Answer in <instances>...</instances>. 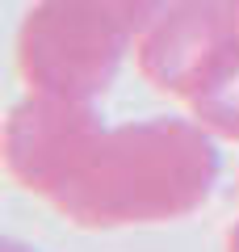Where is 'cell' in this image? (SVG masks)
<instances>
[{"label": "cell", "instance_id": "6da1fadb", "mask_svg": "<svg viewBox=\"0 0 239 252\" xmlns=\"http://www.w3.org/2000/svg\"><path fill=\"white\" fill-rule=\"evenodd\" d=\"M222 177L218 139L189 118L155 114L105 126L51 206L84 231L180 223L210 202Z\"/></svg>", "mask_w": 239, "mask_h": 252}, {"label": "cell", "instance_id": "7a4b0ae2", "mask_svg": "<svg viewBox=\"0 0 239 252\" xmlns=\"http://www.w3.org/2000/svg\"><path fill=\"white\" fill-rule=\"evenodd\" d=\"M164 0H34L17 30L30 93L101 101Z\"/></svg>", "mask_w": 239, "mask_h": 252}, {"label": "cell", "instance_id": "3957f363", "mask_svg": "<svg viewBox=\"0 0 239 252\" xmlns=\"http://www.w3.org/2000/svg\"><path fill=\"white\" fill-rule=\"evenodd\" d=\"M105 126L97 101L30 93L4 118V168L26 193L51 202Z\"/></svg>", "mask_w": 239, "mask_h": 252}, {"label": "cell", "instance_id": "277c9868", "mask_svg": "<svg viewBox=\"0 0 239 252\" xmlns=\"http://www.w3.org/2000/svg\"><path fill=\"white\" fill-rule=\"evenodd\" d=\"M235 34L222 0H164L134 46V67L155 93L185 101Z\"/></svg>", "mask_w": 239, "mask_h": 252}, {"label": "cell", "instance_id": "5b68a950", "mask_svg": "<svg viewBox=\"0 0 239 252\" xmlns=\"http://www.w3.org/2000/svg\"><path fill=\"white\" fill-rule=\"evenodd\" d=\"M185 109L218 143H239V34L222 46L210 72L185 97Z\"/></svg>", "mask_w": 239, "mask_h": 252}, {"label": "cell", "instance_id": "8992f818", "mask_svg": "<svg viewBox=\"0 0 239 252\" xmlns=\"http://www.w3.org/2000/svg\"><path fill=\"white\" fill-rule=\"evenodd\" d=\"M0 252H38V248H30V244H21V240H4Z\"/></svg>", "mask_w": 239, "mask_h": 252}, {"label": "cell", "instance_id": "52a82bcc", "mask_svg": "<svg viewBox=\"0 0 239 252\" xmlns=\"http://www.w3.org/2000/svg\"><path fill=\"white\" fill-rule=\"evenodd\" d=\"M222 4H227V13H231V21H235V26H239V0H222Z\"/></svg>", "mask_w": 239, "mask_h": 252}, {"label": "cell", "instance_id": "ba28073f", "mask_svg": "<svg viewBox=\"0 0 239 252\" xmlns=\"http://www.w3.org/2000/svg\"><path fill=\"white\" fill-rule=\"evenodd\" d=\"M235 185H239V177H235Z\"/></svg>", "mask_w": 239, "mask_h": 252}]
</instances>
